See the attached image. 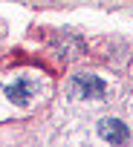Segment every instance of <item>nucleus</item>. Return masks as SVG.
I'll return each instance as SVG.
<instances>
[{
  "label": "nucleus",
  "mask_w": 133,
  "mask_h": 147,
  "mask_svg": "<svg viewBox=\"0 0 133 147\" xmlns=\"http://www.w3.org/2000/svg\"><path fill=\"white\" fill-rule=\"evenodd\" d=\"M0 87H3V95L12 104L29 107L38 98V92H41V75H38V72H15V75L3 78Z\"/></svg>",
  "instance_id": "obj_1"
},
{
  "label": "nucleus",
  "mask_w": 133,
  "mask_h": 147,
  "mask_svg": "<svg viewBox=\"0 0 133 147\" xmlns=\"http://www.w3.org/2000/svg\"><path fill=\"white\" fill-rule=\"evenodd\" d=\"M55 52H58V58H64V61H75V58H81V52H84V40H81L78 35H73V32H61V35L55 38Z\"/></svg>",
  "instance_id": "obj_3"
},
{
  "label": "nucleus",
  "mask_w": 133,
  "mask_h": 147,
  "mask_svg": "<svg viewBox=\"0 0 133 147\" xmlns=\"http://www.w3.org/2000/svg\"><path fill=\"white\" fill-rule=\"evenodd\" d=\"M66 95L73 101H98L107 95V84L93 72H78V75H73L70 87H66Z\"/></svg>",
  "instance_id": "obj_2"
},
{
  "label": "nucleus",
  "mask_w": 133,
  "mask_h": 147,
  "mask_svg": "<svg viewBox=\"0 0 133 147\" xmlns=\"http://www.w3.org/2000/svg\"><path fill=\"white\" fill-rule=\"evenodd\" d=\"M98 136H101L104 141H110V144H124V141L130 138V130H127V124L119 121V118H101V121H98Z\"/></svg>",
  "instance_id": "obj_4"
}]
</instances>
